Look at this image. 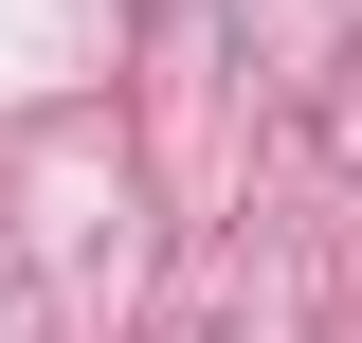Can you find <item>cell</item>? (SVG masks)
Listing matches in <instances>:
<instances>
[]
</instances>
